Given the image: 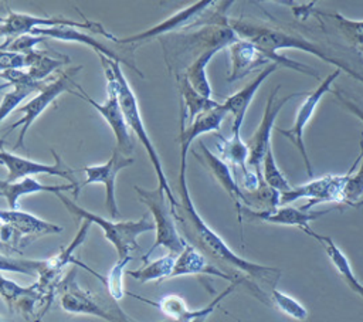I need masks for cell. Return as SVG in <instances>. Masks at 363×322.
<instances>
[{
	"label": "cell",
	"instance_id": "b9f144b4",
	"mask_svg": "<svg viewBox=\"0 0 363 322\" xmlns=\"http://www.w3.org/2000/svg\"><path fill=\"white\" fill-rule=\"evenodd\" d=\"M163 322H190V321H174V319H166Z\"/></svg>",
	"mask_w": 363,
	"mask_h": 322
},
{
	"label": "cell",
	"instance_id": "6da1fadb",
	"mask_svg": "<svg viewBox=\"0 0 363 322\" xmlns=\"http://www.w3.org/2000/svg\"><path fill=\"white\" fill-rule=\"evenodd\" d=\"M187 150L180 148L179 197L172 209L174 220L187 243L199 248L214 265L230 275L233 282L245 285L262 304L269 305V294L277 288L282 271L277 267L262 265L235 254L227 243L203 220L196 210L187 186Z\"/></svg>",
	"mask_w": 363,
	"mask_h": 322
},
{
	"label": "cell",
	"instance_id": "f546056e",
	"mask_svg": "<svg viewBox=\"0 0 363 322\" xmlns=\"http://www.w3.org/2000/svg\"><path fill=\"white\" fill-rule=\"evenodd\" d=\"M347 172L349 176L343 189V203L357 207L363 203V138L360 142V155Z\"/></svg>",
	"mask_w": 363,
	"mask_h": 322
},
{
	"label": "cell",
	"instance_id": "4dcf8cb0",
	"mask_svg": "<svg viewBox=\"0 0 363 322\" xmlns=\"http://www.w3.org/2000/svg\"><path fill=\"white\" fill-rule=\"evenodd\" d=\"M14 88L9 92H6L0 102V123L24 101L28 95H31L34 91L43 88V82L30 79L26 82H20L13 85Z\"/></svg>",
	"mask_w": 363,
	"mask_h": 322
},
{
	"label": "cell",
	"instance_id": "ee69618b",
	"mask_svg": "<svg viewBox=\"0 0 363 322\" xmlns=\"http://www.w3.org/2000/svg\"><path fill=\"white\" fill-rule=\"evenodd\" d=\"M1 224H3V221H1V220H0V227H1Z\"/></svg>",
	"mask_w": 363,
	"mask_h": 322
},
{
	"label": "cell",
	"instance_id": "f35d334b",
	"mask_svg": "<svg viewBox=\"0 0 363 322\" xmlns=\"http://www.w3.org/2000/svg\"><path fill=\"white\" fill-rule=\"evenodd\" d=\"M0 252H4V254H10V255H14V254H20V251L13 247L11 244H7V243H3L0 240Z\"/></svg>",
	"mask_w": 363,
	"mask_h": 322
},
{
	"label": "cell",
	"instance_id": "8992f818",
	"mask_svg": "<svg viewBox=\"0 0 363 322\" xmlns=\"http://www.w3.org/2000/svg\"><path fill=\"white\" fill-rule=\"evenodd\" d=\"M135 190L139 196V200L147 206L149 211L152 213L155 218V230H156V238L153 245L147 250L146 255L143 257V261L147 260V257L157 250L159 247H164L170 254L179 255L183 248L186 247L187 241L179 234L177 223L174 220V216L172 213L170 203L162 187H156L155 190H147L139 186H135Z\"/></svg>",
	"mask_w": 363,
	"mask_h": 322
},
{
	"label": "cell",
	"instance_id": "7402d4cb",
	"mask_svg": "<svg viewBox=\"0 0 363 322\" xmlns=\"http://www.w3.org/2000/svg\"><path fill=\"white\" fill-rule=\"evenodd\" d=\"M227 109L223 106V104H220L218 106L206 111L200 115H197L187 126H186V109L182 104V125H180V135L177 138L180 148H186L189 149L191 142L196 140L199 136L208 133V132H216L220 129L221 122L224 121V118L227 116Z\"/></svg>",
	"mask_w": 363,
	"mask_h": 322
},
{
	"label": "cell",
	"instance_id": "1f68e13d",
	"mask_svg": "<svg viewBox=\"0 0 363 322\" xmlns=\"http://www.w3.org/2000/svg\"><path fill=\"white\" fill-rule=\"evenodd\" d=\"M40 288L38 282H34L30 287H21L17 282L4 278L0 274V296L6 302L10 312L14 311V305H18V302L27 296H40Z\"/></svg>",
	"mask_w": 363,
	"mask_h": 322
},
{
	"label": "cell",
	"instance_id": "f1b7e54d",
	"mask_svg": "<svg viewBox=\"0 0 363 322\" xmlns=\"http://www.w3.org/2000/svg\"><path fill=\"white\" fill-rule=\"evenodd\" d=\"M174 261H176V255L169 252L167 255H163L157 260L147 262L142 268L132 270V271L129 270V271H126V274L140 284H146V282L157 281V279H166V278H170V275L173 272Z\"/></svg>",
	"mask_w": 363,
	"mask_h": 322
},
{
	"label": "cell",
	"instance_id": "d6986e66",
	"mask_svg": "<svg viewBox=\"0 0 363 322\" xmlns=\"http://www.w3.org/2000/svg\"><path fill=\"white\" fill-rule=\"evenodd\" d=\"M278 68V64L271 62L268 64L251 82H248L242 89H240L238 92L230 95L228 98H225V101L223 102V106L227 109L228 113L233 115V125H231V135H240L247 109L250 106V104L252 102L257 91L259 89V87L262 85V82L272 74L275 72Z\"/></svg>",
	"mask_w": 363,
	"mask_h": 322
},
{
	"label": "cell",
	"instance_id": "4316f807",
	"mask_svg": "<svg viewBox=\"0 0 363 322\" xmlns=\"http://www.w3.org/2000/svg\"><path fill=\"white\" fill-rule=\"evenodd\" d=\"M218 51H220L218 48H208L203 51L187 65L183 74L189 79V82L193 85V88L207 98H211V92H213L210 81L207 78V64Z\"/></svg>",
	"mask_w": 363,
	"mask_h": 322
},
{
	"label": "cell",
	"instance_id": "8d00e7d4",
	"mask_svg": "<svg viewBox=\"0 0 363 322\" xmlns=\"http://www.w3.org/2000/svg\"><path fill=\"white\" fill-rule=\"evenodd\" d=\"M130 260H132V257L118 258L116 264L109 271V275L106 278V285H108V289H109V295L113 299H116V301H119L123 296V282H122V278H123L125 267H126V264Z\"/></svg>",
	"mask_w": 363,
	"mask_h": 322
},
{
	"label": "cell",
	"instance_id": "4fadbf2b",
	"mask_svg": "<svg viewBox=\"0 0 363 322\" xmlns=\"http://www.w3.org/2000/svg\"><path fill=\"white\" fill-rule=\"evenodd\" d=\"M51 153H52L55 162L52 165H45V163L31 160L28 157L14 155L4 149H0V165H3L7 169L6 180L17 182L20 179L34 176V174H51V176L64 177L69 183H74L81 189L77 179L74 177L75 172L62 162L61 156L54 149H51Z\"/></svg>",
	"mask_w": 363,
	"mask_h": 322
},
{
	"label": "cell",
	"instance_id": "ba28073f",
	"mask_svg": "<svg viewBox=\"0 0 363 322\" xmlns=\"http://www.w3.org/2000/svg\"><path fill=\"white\" fill-rule=\"evenodd\" d=\"M347 176L349 172L345 174H325L303 184L292 186L289 190L281 193V204H291L299 199L308 200V203L301 207L303 210H311L313 206L322 203L340 204L343 203V189Z\"/></svg>",
	"mask_w": 363,
	"mask_h": 322
},
{
	"label": "cell",
	"instance_id": "83f0119b",
	"mask_svg": "<svg viewBox=\"0 0 363 322\" xmlns=\"http://www.w3.org/2000/svg\"><path fill=\"white\" fill-rule=\"evenodd\" d=\"M24 55V61H26V67H27V72L28 75L35 79V81H45L47 77L55 71L57 68L62 67L65 62H69L68 57H51L45 52H41L38 50H31Z\"/></svg>",
	"mask_w": 363,
	"mask_h": 322
},
{
	"label": "cell",
	"instance_id": "9c48e42d",
	"mask_svg": "<svg viewBox=\"0 0 363 322\" xmlns=\"http://www.w3.org/2000/svg\"><path fill=\"white\" fill-rule=\"evenodd\" d=\"M339 75H340V70L336 68L325 79H322L320 84L313 91L306 94L305 99L302 101V104L299 105V108L296 111V115H295V119H294V125L289 129L275 128V131L278 133H281L282 136L288 138L295 145V148L298 149V152L301 153V156L303 159V163H305V167H306V173H308L309 177H313V169H312L309 156L306 153V148H305V142H303V132H305V128H306L308 122L313 116V112H315L318 104L320 102V99L328 92L332 91L330 87H332V84L335 82V79Z\"/></svg>",
	"mask_w": 363,
	"mask_h": 322
},
{
	"label": "cell",
	"instance_id": "d590c367",
	"mask_svg": "<svg viewBox=\"0 0 363 322\" xmlns=\"http://www.w3.org/2000/svg\"><path fill=\"white\" fill-rule=\"evenodd\" d=\"M261 173H262V179L264 182L271 186L272 189L278 190V191H286L289 190L292 186L289 184L288 179L285 177V174L281 172V169L277 165L274 152H272V146L267 150L264 159H262V165H261Z\"/></svg>",
	"mask_w": 363,
	"mask_h": 322
},
{
	"label": "cell",
	"instance_id": "9a60e30c",
	"mask_svg": "<svg viewBox=\"0 0 363 322\" xmlns=\"http://www.w3.org/2000/svg\"><path fill=\"white\" fill-rule=\"evenodd\" d=\"M54 26H74L78 28H86L92 30L95 33H99L105 37L108 33L99 23L96 21H88L84 23L69 20L65 17H38L27 13H17V11H9V14L3 18H0V37H6L7 40L16 38L23 34L31 33L37 27H54Z\"/></svg>",
	"mask_w": 363,
	"mask_h": 322
},
{
	"label": "cell",
	"instance_id": "5bb4252c",
	"mask_svg": "<svg viewBox=\"0 0 363 322\" xmlns=\"http://www.w3.org/2000/svg\"><path fill=\"white\" fill-rule=\"evenodd\" d=\"M132 163H133L132 156H126L115 148L112 150L111 157L105 163L85 166L82 169L86 177L82 182L81 187L88 184H95V183L105 186V206L112 220H116L119 216V209L116 203V176L122 169L130 166Z\"/></svg>",
	"mask_w": 363,
	"mask_h": 322
},
{
	"label": "cell",
	"instance_id": "3957f363",
	"mask_svg": "<svg viewBox=\"0 0 363 322\" xmlns=\"http://www.w3.org/2000/svg\"><path fill=\"white\" fill-rule=\"evenodd\" d=\"M101 62H102V68H104V72H105V77H106V82H111L116 91V95H118V99H119V104H121V108H122V112H123V116H125V121H126V125L129 128V131L138 136V139L140 140L142 146L145 148L149 159H150V163L156 172V176H157V182H159V187H162L167 196V200L170 203V207L174 209L176 204H177V200L173 194V190L167 182V177L164 174V170H163V166H162V162H160V157L156 152V148L145 128V123H143V119H142V115H140V109H139V104H138V99H136V95L130 87V84L128 82L123 71H122V67H121V62L115 61V60H111L102 54H98Z\"/></svg>",
	"mask_w": 363,
	"mask_h": 322
},
{
	"label": "cell",
	"instance_id": "d4e9b609",
	"mask_svg": "<svg viewBox=\"0 0 363 322\" xmlns=\"http://www.w3.org/2000/svg\"><path fill=\"white\" fill-rule=\"evenodd\" d=\"M313 238L320 243V245L325 248V252L328 258L330 260L332 265L337 271V274L342 277V279L346 282V285L359 296L363 298V282L357 279V277L353 272L352 264L349 258L345 255V252L339 248V245L328 235L322 234H313Z\"/></svg>",
	"mask_w": 363,
	"mask_h": 322
},
{
	"label": "cell",
	"instance_id": "e575fe53",
	"mask_svg": "<svg viewBox=\"0 0 363 322\" xmlns=\"http://www.w3.org/2000/svg\"><path fill=\"white\" fill-rule=\"evenodd\" d=\"M269 305L295 321H305L308 318V309L294 296L278 291L277 288L269 294Z\"/></svg>",
	"mask_w": 363,
	"mask_h": 322
},
{
	"label": "cell",
	"instance_id": "2e32d148",
	"mask_svg": "<svg viewBox=\"0 0 363 322\" xmlns=\"http://www.w3.org/2000/svg\"><path fill=\"white\" fill-rule=\"evenodd\" d=\"M328 210L323 211H313V210H303L301 207H294L291 204H281L274 210L269 211H255L248 207H242L238 220L240 224L242 221V216L248 217L250 220H261L269 224L277 226H286V227H298L308 235L313 237L315 231L311 228V221L328 214Z\"/></svg>",
	"mask_w": 363,
	"mask_h": 322
},
{
	"label": "cell",
	"instance_id": "5b68a950",
	"mask_svg": "<svg viewBox=\"0 0 363 322\" xmlns=\"http://www.w3.org/2000/svg\"><path fill=\"white\" fill-rule=\"evenodd\" d=\"M75 275L77 271L71 270L60 285V305L67 313L91 315L108 322H138L128 316L112 296L105 298L81 288Z\"/></svg>",
	"mask_w": 363,
	"mask_h": 322
},
{
	"label": "cell",
	"instance_id": "f6af8a7d",
	"mask_svg": "<svg viewBox=\"0 0 363 322\" xmlns=\"http://www.w3.org/2000/svg\"><path fill=\"white\" fill-rule=\"evenodd\" d=\"M0 322H6V321H3V319H1V318H0Z\"/></svg>",
	"mask_w": 363,
	"mask_h": 322
},
{
	"label": "cell",
	"instance_id": "74e56055",
	"mask_svg": "<svg viewBox=\"0 0 363 322\" xmlns=\"http://www.w3.org/2000/svg\"><path fill=\"white\" fill-rule=\"evenodd\" d=\"M337 99H339V102L345 106V108H347L354 116H357L362 122H363V109L359 106V105H356L354 102H352L350 99H347V98H345L343 95H340V92H337V91H335V89H332L330 91Z\"/></svg>",
	"mask_w": 363,
	"mask_h": 322
},
{
	"label": "cell",
	"instance_id": "836d02e7",
	"mask_svg": "<svg viewBox=\"0 0 363 322\" xmlns=\"http://www.w3.org/2000/svg\"><path fill=\"white\" fill-rule=\"evenodd\" d=\"M316 14H320L323 17H328L333 20L335 26L339 28L342 35L352 43L353 45L362 47L363 45V20H352L345 17L340 13H328V11H316Z\"/></svg>",
	"mask_w": 363,
	"mask_h": 322
},
{
	"label": "cell",
	"instance_id": "7a4b0ae2",
	"mask_svg": "<svg viewBox=\"0 0 363 322\" xmlns=\"http://www.w3.org/2000/svg\"><path fill=\"white\" fill-rule=\"evenodd\" d=\"M227 24L235 31V34L240 38L251 41L254 45H257L269 60L271 62H275L278 65H284L285 68L302 72L305 75L319 78V71H316L313 67H309L306 64H302L299 61L291 60L284 55H278L279 50H299L308 54H312L318 58H320L323 62L330 64L336 67L340 71H345L349 74L352 78L363 84V75L353 70L346 61L335 57V55H328L318 44L303 38L299 34L282 31L278 28L267 27V26H259L251 21L245 20H237V18H227Z\"/></svg>",
	"mask_w": 363,
	"mask_h": 322
},
{
	"label": "cell",
	"instance_id": "484cf974",
	"mask_svg": "<svg viewBox=\"0 0 363 322\" xmlns=\"http://www.w3.org/2000/svg\"><path fill=\"white\" fill-rule=\"evenodd\" d=\"M176 84H177V88L180 91L182 104L186 109L187 123H190L197 115H200L206 111H210V109L220 105L213 98H207V96L201 95L200 92H197L183 74L176 75Z\"/></svg>",
	"mask_w": 363,
	"mask_h": 322
},
{
	"label": "cell",
	"instance_id": "d6a6232c",
	"mask_svg": "<svg viewBox=\"0 0 363 322\" xmlns=\"http://www.w3.org/2000/svg\"><path fill=\"white\" fill-rule=\"evenodd\" d=\"M50 260H26L20 257H13L10 254L0 252V271L18 272L26 275H40L47 267Z\"/></svg>",
	"mask_w": 363,
	"mask_h": 322
},
{
	"label": "cell",
	"instance_id": "7c38bea8",
	"mask_svg": "<svg viewBox=\"0 0 363 322\" xmlns=\"http://www.w3.org/2000/svg\"><path fill=\"white\" fill-rule=\"evenodd\" d=\"M106 84H108V98L102 104H99L95 99H92L85 92V89H82V87H79L78 84H75L78 91H72L71 89L69 92L72 95L79 96L81 99L86 101L92 108H95V111L104 118V121L112 129V132L115 135V139H116V149L119 152H122L123 155L130 156L133 153V149H135V142H133L130 131H129V128L126 125V121H125V116H123V112H122V108H121L116 91H115V88H113V85L111 82H106Z\"/></svg>",
	"mask_w": 363,
	"mask_h": 322
},
{
	"label": "cell",
	"instance_id": "ac0fdd59",
	"mask_svg": "<svg viewBox=\"0 0 363 322\" xmlns=\"http://www.w3.org/2000/svg\"><path fill=\"white\" fill-rule=\"evenodd\" d=\"M33 34L37 35H43V37H51L54 40H61V41H71V43H78V44H84L88 45L89 48H92L96 54H102L111 60H115L121 64H126L128 67H130L133 71H136L139 75L143 77V74L135 67L133 62H129L128 60H125L123 57H119L113 50H111L109 47L104 45L102 43L96 41L94 37H91L86 33H82L78 27L74 26H54V27H37L31 31Z\"/></svg>",
	"mask_w": 363,
	"mask_h": 322
},
{
	"label": "cell",
	"instance_id": "8fae6325",
	"mask_svg": "<svg viewBox=\"0 0 363 322\" xmlns=\"http://www.w3.org/2000/svg\"><path fill=\"white\" fill-rule=\"evenodd\" d=\"M279 88H281V85H277L272 89V92L269 94V96L267 99V104H265L262 119H261L257 131L254 132V135L247 142L248 149H250L248 167H252V170L261 179H262L261 165H262V159H264L267 150L271 148V133H272L277 116L288 101H291L292 98H296V96L303 94V92H295V94H289V95H286L281 99H277V94H278Z\"/></svg>",
	"mask_w": 363,
	"mask_h": 322
},
{
	"label": "cell",
	"instance_id": "cb8c5ba5",
	"mask_svg": "<svg viewBox=\"0 0 363 322\" xmlns=\"http://www.w3.org/2000/svg\"><path fill=\"white\" fill-rule=\"evenodd\" d=\"M196 274L218 277L233 282L230 275H227L223 270L214 265L199 248L187 243L183 251L177 255L174 261V267L170 278L182 277V275H196Z\"/></svg>",
	"mask_w": 363,
	"mask_h": 322
},
{
	"label": "cell",
	"instance_id": "52a82bcc",
	"mask_svg": "<svg viewBox=\"0 0 363 322\" xmlns=\"http://www.w3.org/2000/svg\"><path fill=\"white\" fill-rule=\"evenodd\" d=\"M79 70H81V65L68 68L61 75H58V78L43 85V88L28 102H26L23 106L18 108V112L23 113V118L16 121L9 128V132H10V131L16 129L17 126H20V133H18L17 142L14 145V149L24 148V139H26V135H27L30 126L57 99V96H60L62 92L71 91L69 87L74 85V82L71 79Z\"/></svg>",
	"mask_w": 363,
	"mask_h": 322
},
{
	"label": "cell",
	"instance_id": "e0dca14e",
	"mask_svg": "<svg viewBox=\"0 0 363 322\" xmlns=\"http://www.w3.org/2000/svg\"><path fill=\"white\" fill-rule=\"evenodd\" d=\"M199 149H200V153L193 150V155L210 170V173L214 176V179L218 182V184L227 191V194L234 201L237 211L240 214L241 209L244 207L245 197H244L242 189L240 187L234 174L231 173L230 165L227 162H224L220 156H216L201 140L199 142Z\"/></svg>",
	"mask_w": 363,
	"mask_h": 322
},
{
	"label": "cell",
	"instance_id": "ab89813d",
	"mask_svg": "<svg viewBox=\"0 0 363 322\" xmlns=\"http://www.w3.org/2000/svg\"><path fill=\"white\" fill-rule=\"evenodd\" d=\"M217 306H213V308H210L208 311H206L204 313H201V315H199V316H196V318H193L190 322H206V319H207V316L216 309Z\"/></svg>",
	"mask_w": 363,
	"mask_h": 322
},
{
	"label": "cell",
	"instance_id": "7bdbcfd3",
	"mask_svg": "<svg viewBox=\"0 0 363 322\" xmlns=\"http://www.w3.org/2000/svg\"><path fill=\"white\" fill-rule=\"evenodd\" d=\"M359 50L363 52V45H362V47H359Z\"/></svg>",
	"mask_w": 363,
	"mask_h": 322
},
{
	"label": "cell",
	"instance_id": "277c9868",
	"mask_svg": "<svg viewBox=\"0 0 363 322\" xmlns=\"http://www.w3.org/2000/svg\"><path fill=\"white\" fill-rule=\"evenodd\" d=\"M55 196L61 200V203L67 207V210L77 218L88 220L92 224L101 227L104 237L115 247L118 252V258H128L130 252L138 248L136 238L147 231L155 228V223L149 220V214H143L136 221H115L106 220L95 213H91L82 207H79L74 200L68 199L62 193H55Z\"/></svg>",
	"mask_w": 363,
	"mask_h": 322
},
{
	"label": "cell",
	"instance_id": "ffe728a7",
	"mask_svg": "<svg viewBox=\"0 0 363 322\" xmlns=\"http://www.w3.org/2000/svg\"><path fill=\"white\" fill-rule=\"evenodd\" d=\"M230 60L231 70L227 78V82H235L245 75H248L255 68L271 64V60L251 41L244 38H237L230 47Z\"/></svg>",
	"mask_w": 363,
	"mask_h": 322
},
{
	"label": "cell",
	"instance_id": "30bf717a",
	"mask_svg": "<svg viewBox=\"0 0 363 322\" xmlns=\"http://www.w3.org/2000/svg\"><path fill=\"white\" fill-rule=\"evenodd\" d=\"M217 0H197L196 3L179 10L177 13L172 14L170 17H167L166 20H163L162 23L129 37H123V38H118L113 37L112 34L106 33L105 37L118 43V44H123V45H130V47H138L143 43H147L152 38H159V37H164L169 33L173 31H180L183 28H189L190 26H194L200 17L216 3Z\"/></svg>",
	"mask_w": 363,
	"mask_h": 322
},
{
	"label": "cell",
	"instance_id": "603a6c76",
	"mask_svg": "<svg viewBox=\"0 0 363 322\" xmlns=\"http://www.w3.org/2000/svg\"><path fill=\"white\" fill-rule=\"evenodd\" d=\"M68 190H74L75 197L79 194V187L74 183L44 184L31 176L20 179L17 182L0 180V196L6 197L10 209H18V200L21 196H26V194L41 193V191H50L55 194V193H62Z\"/></svg>",
	"mask_w": 363,
	"mask_h": 322
},
{
	"label": "cell",
	"instance_id": "60d3db41",
	"mask_svg": "<svg viewBox=\"0 0 363 322\" xmlns=\"http://www.w3.org/2000/svg\"><path fill=\"white\" fill-rule=\"evenodd\" d=\"M4 146H6V140L0 138V149H4Z\"/></svg>",
	"mask_w": 363,
	"mask_h": 322
},
{
	"label": "cell",
	"instance_id": "44dd1931",
	"mask_svg": "<svg viewBox=\"0 0 363 322\" xmlns=\"http://www.w3.org/2000/svg\"><path fill=\"white\" fill-rule=\"evenodd\" d=\"M0 220L13 228L14 243H17L23 235L41 237L48 234H60L62 231L61 226L45 221L34 214L21 211L18 209H10V210L0 209Z\"/></svg>",
	"mask_w": 363,
	"mask_h": 322
}]
</instances>
